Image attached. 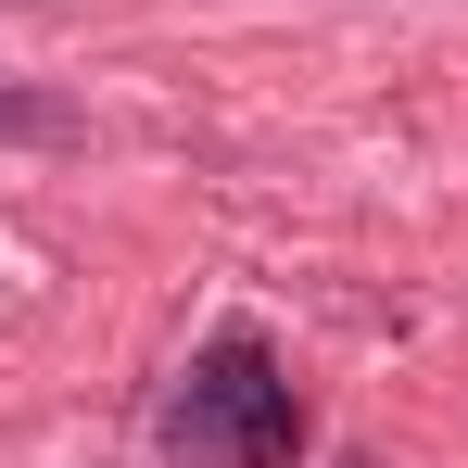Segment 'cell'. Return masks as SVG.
<instances>
[{
    "label": "cell",
    "mask_w": 468,
    "mask_h": 468,
    "mask_svg": "<svg viewBox=\"0 0 468 468\" xmlns=\"http://www.w3.org/2000/svg\"><path fill=\"white\" fill-rule=\"evenodd\" d=\"M165 443H177L190 468H292V456H304V405H292V380H279V355L229 329V342L177 380Z\"/></svg>",
    "instance_id": "1"
}]
</instances>
